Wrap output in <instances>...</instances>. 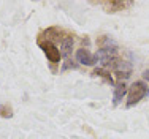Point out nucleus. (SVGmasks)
<instances>
[{"label":"nucleus","instance_id":"f03ea898","mask_svg":"<svg viewBox=\"0 0 149 139\" xmlns=\"http://www.w3.org/2000/svg\"><path fill=\"white\" fill-rule=\"evenodd\" d=\"M38 44H40V48L43 49L46 59H48L51 63H59L60 62V57H62V54H60L59 48L54 44V43H51V41L46 40V41H38Z\"/></svg>","mask_w":149,"mask_h":139},{"label":"nucleus","instance_id":"423d86ee","mask_svg":"<svg viewBox=\"0 0 149 139\" xmlns=\"http://www.w3.org/2000/svg\"><path fill=\"white\" fill-rule=\"evenodd\" d=\"M106 6H108V11L109 13H114V11H120V10L124 8V6H127L129 3H124V2H108L105 3Z\"/></svg>","mask_w":149,"mask_h":139},{"label":"nucleus","instance_id":"0eeeda50","mask_svg":"<svg viewBox=\"0 0 149 139\" xmlns=\"http://www.w3.org/2000/svg\"><path fill=\"white\" fill-rule=\"evenodd\" d=\"M94 74H95V76H100V77H105V79L108 81L109 84H113V77L109 76V73H108V71H106L105 68H95Z\"/></svg>","mask_w":149,"mask_h":139},{"label":"nucleus","instance_id":"f257e3e1","mask_svg":"<svg viewBox=\"0 0 149 139\" xmlns=\"http://www.w3.org/2000/svg\"><path fill=\"white\" fill-rule=\"evenodd\" d=\"M146 93H148V87L143 81L133 82L129 89V93H127V108H132L136 103H140Z\"/></svg>","mask_w":149,"mask_h":139},{"label":"nucleus","instance_id":"39448f33","mask_svg":"<svg viewBox=\"0 0 149 139\" xmlns=\"http://www.w3.org/2000/svg\"><path fill=\"white\" fill-rule=\"evenodd\" d=\"M72 48H73V38L68 37V38H65V40L62 41V48H60L62 51H60V54L65 55V57H68L70 52H72Z\"/></svg>","mask_w":149,"mask_h":139},{"label":"nucleus","instance_id":"1a4fd4ad","mask_svg":"<svg viewBox=\"0 0 149 139\" xmlns=\"http://www.w3.org/2000/svg\"><path fill=\"white\" fill-rule=\"evenodd\" d=\"M143 77L149 81V71H144V73H143ZM148 93H149V90H148Z\"/></svg>","mask_w":149,"mask_h":139},{"label":"nucleus","instance_id":"6e6552de","mask_svg":"<svg viewBox=\"0 0 149 139\" xmlns=\"http://www.w3.org/2000/svg\"><path fill=\"white\" fill-rule=\"evenodd\" d=\"M0 115L5 117V119H10V117H13V109L8 104H0Z\"/></svg>","mask_w":149,"mask_h":139},{"label":"nucleus","instance_id":"20e7f679","mask_svg":"<svg viewBox=\"0 0 149 139\" xmlns=\"http://www.w3.org/2000/svg\"><path fill=\"white\" fill-rule=\"evenodd\" d=\"M125 93H129V90H127V85L124 82L118 84L114 87V95H113V104L118 106L120 101H122V98L125 97Z\"/></svg>","mask_w":149,"mask_h":139},{"label":"nucleus","instance_id":"7ed1b4c3","mask_svg":"<svg viewBox=\"0 0 149 139\" xmlns=\"http://www.w3.org/2000/svg\"><path fill=\"white\" fill-rule=\"evenodd\" d=\"M76 60L79 63H83V65H94L95 63V55L92 54V52L89 51L87 48H81V49H78L76 51Z\"/></svg>","mask_w":149,"mask_h":139}]
</instances>
